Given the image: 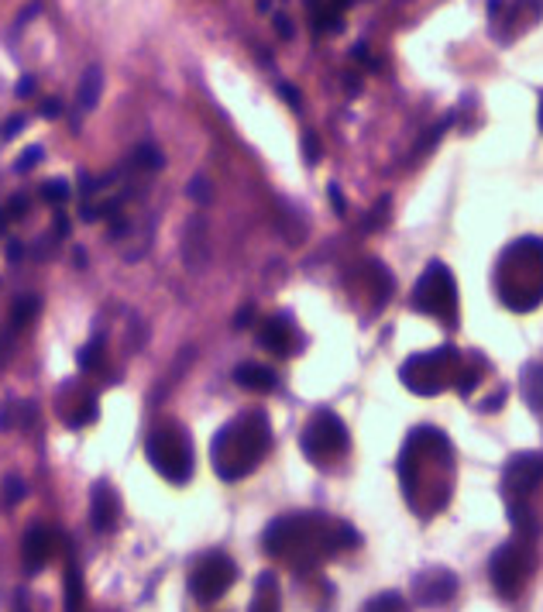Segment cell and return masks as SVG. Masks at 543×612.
<instances>
[{
	"label": "cell",
	"instance_id": "23",
	"mask_svg": "<svg viewBox=\"0 0 543 612\" xmlns=\"http://www.w3.org/2000/svg\"><path fill=\"white\" fill-rule=\"evenodd\" d=\"M361 612H409V609H406V599H402L399 592H382V595L368 599L361 606Z\"/></svg>",
	"mask_w": 543,
	"mask_h": 612
},
{
	"label": "cell",
	"instance_id": "15",
	"mask_svg": "<svg viewBox=\"0 0 543 612\" xmlns=\"http://www.w3.org/2000/svg\"><path fill=\"white\" fill-rule=\"evenodd\" d=\"M258 341H261V348L272 351L275 358H289L292 351L299 348V330H296V323L289 321L286 314H275V317H268L261 323Z\"/></svg>",
	"mask_w": 543,
	"mask_h": 612
},
{
	"label": "cell",
	"instance_id": "13",
	"mask_svg": "<svg viewBox=\"0 0 543 612\" xmlns=\"http://www.w3.org/2000/svg\"><path fill=\"white\" fill-rule=\"evenodd\" d=\"M58 544H62V533H58V530H52V526H45V523L31 526L28 533H25V540H21V564H25V571H28V575L45 571L49 561L56 557Z\"/></svg>",
	"mask_w": 543,
	"mask_h": 612
},
{
	"label": "cell",
	"instance_id": "22",
	"mask_svg": "<svg viewBox=\"0 0 543 612\" xmlns=\"http://www.w3.org/2000/svg\"><path fill=\"white\" fill-rule=\"evenodd\" d=\"M162 162H166V159H162V151H159V148L155 145H138L135 148V155H131V166H135V169H142V173H159V169H162Z\"/></svg>",
	"mask_w": 543,
	"mask_h": 612
},
{
	"label": "cell",
	"instance_id": "3",
	"mask_svg": "<svg viewBox=\"0 0 543 612\" xmlns=\"http://www.w3.org/2000/svg\"><path fill=\"white\" fill-rule=\"evenodd\" d=\"M268 451H272V423L261 409L234 416L210 440V461L217 478L224 482H241L244 475H252Z\"/></svg>",
	"mask_w": 543,
	"mask_h": 612
},
{
	"label": "cell",
	"instance_id": "19",
	"mask_svg": "<svg viewBox=\"0 0 543 612\" xmlns=\"http://www.w3.org/2000/svg\"><path fill=\"white\" fill-rule=\"evenodd\" d=\"M248 612H283V592H279V582L272 571L258 575L255 595H252V609Z\"/></svg>",
	"mask_w": 543,
	"mask_h": 612
},
{
	"label": "cell",
	"instance_id": "33",
	"mask_svg": "<svg viewBox=\"0 0 543 612\" xmlns=\"http://www.w3.org/2000/svg\"><path fill=\"white\" fill-rule=\"evenodd\" d=\"M252 317H255V310H252V306H248V310H241V314H237V321H234V323H237V327H241V323H248V321H252Z\"/></svg>",
	"mask_w": 543,
	"mask_h": 612
},
{
	"label": "cell",
	"instance_id": "25",
	"mask_svg": "<svg viewBox=\"0 0 543 612\" xmlns=\"http://www.w3.org/2000/svg\"><path fill=\"white\" fill-rule=\"evenodd\" d=\"M97 413H100V407H97V399H83V407H76L73 413H69V427H89L93 420H97Z\"/></svg>",
	"mask_w": 543,
	"mask_h": 612
},
{
	"label": "cell",
	"instance_id": "21",
	"mask_svg": "<svg viewBox=\"0 0 543 612\" xmlns=\"http://www.w3.org/2000/svg\"><path fill=\"white\" fill-rule=\"evenodd\" d=\"M100 89H104V73H100V66H89L83 73V80H80V87H76V107L93 111L97 100H100Z\"/></svg>",
	"mask_w": 543,
	"mask_h": 612
},
{
	"label": "cell",
	"instance_id": "20",
	"mask_svg": "<svg viewBox=\"0 0 543 612\" xmlns=\"http://www.w3.org/2000/svg\"><path fill=\"white\" fill-rule=\"evenodd\" d=\"M66 612H83V575L69 547H66Z\"/></svg>",
	"mask_w": 543,
	"mask_h": 612
},
{
	"label": "cell",
	"instance_id": "8",
	"mask_svg": "<svg viewBox=\"0 0 543 612\" xmlns=\"http://www.w3.org/2000/svg\"><path fill=\"white\" fill-rule=\"evenodd\" d=\"M413 306L416 314L433 317L444 327H458V283L454 272L444 262H430L423 275L413 286Z\"/></svg>",
	"mask_w": 543,
	"mask_h": 612
},
{
	"label": "cell",
	"instance_id": "1",
	"mask_svg": "<svg viewBox=\"0 0 543 612\" xmlns=\"http://www.w3.org/2000/svg\"><path fill=\"white\" fill-rule=\"evenodd\" d=\"M402 496L416 516H437L454 492V447L444 430L416 427L399 451Z\"/></svg>",
	"mask_w": 543,
	"mask_h": 612
},
{
	"label": "cell",
	"instance_id": "16",
	"mask_svg": "<svg viewBox=\"0 0 543 612\" xmlns=\"http://www.w3.org/2000/svg\"><path fill=\"white\" fill-rule=\"evenodd\" d=\"M89 520L97 530H114L120 520V499L111 482H97L93 496H89Z\"/></svg>",
	"mask_w": 543,
	"mask_h": 612
},
{
	"label": "cell",
	"instance_id": "7",
	"mask_svg": "<svg viewBox=\"0 0 543 612\" xmlns=\"http://www.w3.org/2000/svg\"><path fill=\"white\" fill-rule=\"evenodd\" d=\"M144 458L169 485H186L193 478V444L179 423H162L144 440Z\"/></svg>",
	"mask_w": 543,
	"mask_h": 612
},
{
	"label": "cell",
	"instance_id": "18",
	"mask_svg": "<svg viewBox=\"0 0 543 612\" xmlns=\"http://www.w3.org/2000/svg\"><path fill=\"white\" fill-rule=\"evenodd\" d=\"M519 389H523V403L533 409V416L543 420V365L540 361H526L519 372Z\"/></svg>",
	"mask_w": 543,
	"mask_h": 612
},
{
	"label": "cell",
	"instance_id": "6",
	"mask_svg": "<svg viewBox=\"0 0 543 612\" xmlns=\"http://www.w3.org/2000/svg\"><path fill=\"white\" fill-rule=\"evenodd\" d=\"M461 372H464V354L454 345H444V348L406 358L399 379L416 396H440L444 389H458Z\"/></svg>",
	"mask_w": 543,
	"mask_h": 612
},
{
	"label": "cell",
	"instance_id": "34",
	"mask_svg": "<svg viewBox=\"0 0 543 612\" xmlns=\"http://www.w3.org/2000/svg\"><path fill=\"white\" fill-rule=\"evenodd\" d=\"M330 197H334V206L344 213V200H341V190H337V186H330Z\"/></svg>",
	"mask_w": 543,
	"mask_h": 612
},
{
	"label": "cell",
	"instance_id": "12",
	"mask_svg": "<svg viewBox=\"0 0 543 612\" xmlns=\"http://www.w3.org/2000/svg\"><path fill=\"white\" fill-rule=\"evenodd\" d=\"M492 31L499 42H513L516 35L543 18V0H492Z\"/></svg>",
	"mask_w": 543,
	"mask_h": 612
},
{
	"label": "cell",
	"instance_id": "9",
	"mask_svg": "<svg viewBox=\"0 0 543 612\" xmlns=\"http://www.w3.org/2000/svg\"><path fill=\"white\" fill-rule=\"evenodd\" d=\"M299 447H303V458L310 465L330 468L351 451V434H347L344 420L334 409H316L314 416H310V423L303 427Z\"/></svg>",
	"mask_w": 543,
	"mask_h": 612
},
{
	"label": "cell",
	"instance_id": "37",
	"mask_svg": "<svg viewBox=\"0 0 543 612\" xmlns=\"http://www.w3.org/2000/svg\"><path fill=\"white\" fill-rule=\"evenodd\" d=\"M540 131H543V97H540Z\"/></svg>",
	"mask_w": 543,
	"mask_h": 612
},
{
	"label": "cell",
	"instance_id": "17",
	"mask_svg": "<svg viewBox=\"0 0 543 612\" xmlns=\"http://www.w3.org/2000/svg\"><path fill=\"white\" fill-rule=\"evenodd\" d=\"M234 382L241 389H252V392H272L279 385V376L261 361H244V365L234 368Z\"/></svg>",
	"mask_w": 543,
	"mask_h": 612
},
{
	"label": "cell",
	"instance_id": "11",
	"mask_svg": "<svg viewBox=\"0 0 543 612\" xmlns=\"http://www.w3.org/2000/svg\"><path fill=\"white\" fill-rule=\"evenodd\" d=\"M543 482V454L540 451H519L502 468V499L509 506H530V496Z\"/></svg>",
	"mask_w": 543,
	"mask_h": 612
},
{
	"label": "cell",
	"instance_id": "24",
	"mask_svg": "<svg viewBox=\"0 0 543 612\" xmlns=\"http://www.w3.org/2000/svg\"><path fill=\"white\" fill-rule=\"evenodd\" d=\"M104 365V337H93L83 351H80V368L83 372H97Z\"/></svg>",
	"mask_w": 543,
	"mask_h": 612
},
{
	"label": "cell",
	"instance_id": "29",
	"mask_svg": "<svg viewBox=\"0 0 543 612\" xmlns=\"http://www.w3.org/2000/svg\"><path fill=\"white\" fill-rule=\"evenodd\" d=\"M303 148H306V162H316V159H320V145H316V135H306V138H303Z\"/></svg>",
	"mask_w": 543,
	"mask_h": 612
},
{
	"label": "cell",
	"instance_id": "32",
	"mask_svg": "<svg viewBox=\"0 0 543 612\" xmlns=\"http://www.w3.org/2000/svg\"><path fill=\"white\" fill-rule=\"evenodd\" d=\"M31 93H35V80H31V76H25V80L18 83V97H31Z\"/></svg>",
	"mask_w": 543,
	"mask_h": 612
},
{
	"label": "cell",
	"instance_id": "35",
	"mask_svg": "<svg viewBox=\"0 0 543 612\" xmlns=\"http://www.w3.org/2000/svg\"><path fill=\"white\" fill-rule=\"evenodd\" d=\"M21 124H25V120H21V117H18V120H11V124H7V128H4V135H14V131H18V128H21Z\"/></svg>",
	"mask_w": 543,
	"mask_h": 612
},
{
	"label": "cell",
	"instance_id": "28",
	"mask_svg": "<svg viewBox=\"0 0 543 612\" xmlns=\"http://www.w3.org/2000/svg\"><path fill=\"white\" fill-rule=\"evenodd\" d=\"M190 197H193L197 204H206V200H210V186H206V179H203V175H197V179L190 182Z\"/></svg>",
	"mask_w": 543,
	"mask_h": 612
},
{
	"label": "cell",
	"instance_id": "5",
	"mask_svg": "<svg viewBox=\"0 0 543 612\" xmlns=\"http://www.w3.org/2000/svg\"><path fill=\"white\" fill-rule=\"evenodd\" d=\"M537 537H540L537 516H519V520H513V537L506 544H499L492 561H488L492 588L509 602L523 595V588L537 568Z\"/></svg>",
	"mask_w": 543,
	"mask_h": 612
},
{
	"label": "cell",
	"instance_id": "27",
	"mask_svg": "<svg viewBox=\"0 0 543 612\" xmlns=\"http://www.w3.org/2000/svg\"><path fill=\"white\" fill-rule=\"evenodd\" d=\"M42 193H45V200H49V204H56V206H62L66 200H69V186H66L62 179H56V182H45V186H42Z\"/></svg>",
	"mask_w": 543,
	"mask_h": 612
},
{
	"label": "cell",
	"instance_id": "2",
	"mask_svg": "<svg viewBox=\"0 0 543 612\" xmlns=\"http://www.w3.org/2000/svg\"><path fill=\"white\" fill-rule=\"evenodd\" d=\"M261 544L272 557L286 561L296 575H306L323 561L358 547V533L354 526L323 513H289L265 526Z\"/></svg>",
	"mask_w": 543,
	"mask_h": 612
},
{
	"label": "cell",
	"instance_id": "26",
	"mask_svg": "<svg viewBox=\"0 0 543 612\" xmlns=\"http://www.w3.org/2000/svg\"><path fill=\"white\" fill-rule=\"evenodd\" d=\"M25 492H28V489H25V482H21L18 475H7V478H4V502H7V506L21 502Z\"/></svg>",
	"mask_w": 543,
	"mask_h": 612
},
{
	"label": "cell",
	"instance_id": "4",
	"mask_svg": "<svg viewBox=\"0 0 543 612\" xmlns=\"http://www.w3.org/2000/svg\"><path fill=\"white\" fill-rule=\"evenodd\" d=\"M495 296L506 310L530 314L543 299V237H516L502 248L495 272H492Z\"/></svg>",
	"mask_w": 543,
	"mask_h": 612
},
{
	"label": "cell",
	"instance_id": "10",
	"mask_svg": "<svg viewBox=\"0 0 543 612\" xmlns=\"http://www.w3.org/2000/svg\"><path fill=\"white\" fill-rule=\"evenodd\" d=\"M237 582V564L230 561L224 551H206L193 561V571H190V592L200 606H213L228 595Z\"/></svg>",
	"mask_w": 543,
	"mask_h": 612
},
{
	"label": "cell",
	"instance_id": "36",
	"mask_svg": "<svg viewBox=\"0 0 543 612\" xmlns=\"http://www.w3.org/2000/svg\"><path fill=\"white\" fill-rule=\"evenodd\" d=\"M45 117H58V100H52V104H45Z\"/></svg>",
	"mask_w": 543,
	"mask_h": 612
},
{
	"label": "cell",
	"instance_id": "31",
	"mask_svg": "<svg viewBox=\"0 0 543 612\" xmlns=\"http://www.w3.org/2000/svg\"><path fill=\"white\" fill-rule=\"evenodd\" d=\"M7 213H11V217H21V213H28V200L14 197V200H11V206H7Z\"/></svg>",
	"mask_w": 543,
	"mask_h": 612
},
{
	"label": "cell",
	"instance_id": "14",
	"mask_svg": "<svg viewBox=\"0 0 543 612\" xmlns=\"http://www.w3.org/2000/svg\"><path fill=\"white\" fill-rule=\"evenodd\" d=\"M413 592H416V602H423V606H444V602L454 599L458 578L447 568H427L423 575H416Z\"/></svg>",
	"mask_w": 543,
	"mask_h": 612
},
{
	"label": "cell",
	"instance_id": "30",
	"mask_svg": "<svg viewBox=\"0 0 543 612\" xmlns=\"http://www.w3.org/2000/svg\"><path fill=\"white\" fill-rule=\"evenodd\" d=\"M38 159H42V151H38V148H31L28 155H21V159H18V169H21V173H25V169H28V166H35V162H38Z\"/></svg>",
	"mask_w": 543,
	"mask_h": 612
}]
</instances>
